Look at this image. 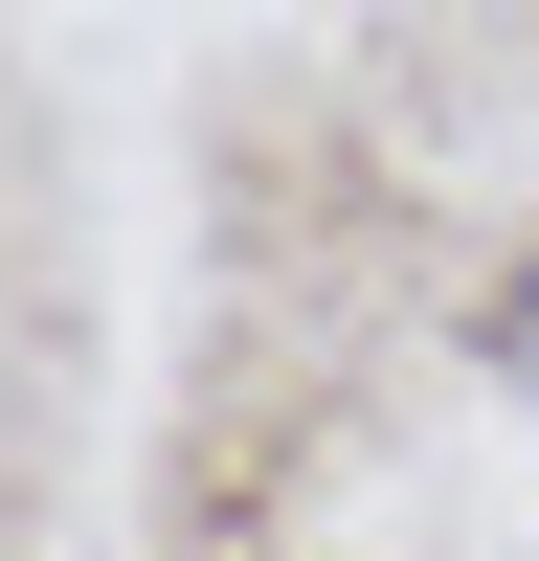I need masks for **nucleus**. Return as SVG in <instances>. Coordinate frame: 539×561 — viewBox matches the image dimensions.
I'll return each instance as SVG.
<instances>
[{
	"label": "nucleus",
	"mask_w": 539,
	"mask_h": 561,
	"mask_svg": "<svg viewBox=\"0 0 539 561\" xmlns=\"http://www.w3.org/2000/svg\"><path fill=\"white\" fill-rule=\"evenodd\" d=\"M472 359H494V382L539 404V248H517V270H494V293H472Z\"/></svg>",
	"instance_id": "1"
}]
</instances>
